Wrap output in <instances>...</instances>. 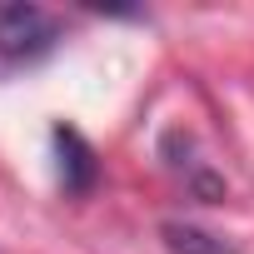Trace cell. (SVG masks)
I'll return each mask as SVG.
<instances>
[{
    "instance_id": "cell-1",
    "label": "cell",
    "mask_w": 254,
    "mask_h": 254,
    "mask_svg": "<svg viewBox=\"0 0 254 254\" xmlns=\"http://www.w3.org/2000/svg\"><path fill=\"white\" fill-rule=\"evenodd\" d=\"M55 35H60V25L35 5H5L0 10V55L5 60H35L55 45Z\"/></svg>"
},
{
    "instance_id": "cell-3",
    "label": "cell",
    "mask_w": 254,
    "mask_h": 254,
    "mask_svg": "<svg viewBox=\"0 0 254 254\" xmlns=\"http://www.w3.org/2000/svg\"><path fill=\"white\" fill-rule=\"evenodd\" d=\"M165 244H170L175 254H234L219 234H204V229H194V224H165Z\"/></svg>"
},
{
    "instance_id": "cell-2",
    "label": "cell",
    "mask_w": 254,
    "mask_h": 254,
    "mask_svg": "<svg viewBox=\"0 0 254 254\" xmlns=\"http://www.w3.org/2000/svg\"><path fill=\"white\" fill-rule=\"evenodd\" d=\"M55 170H60L65 194H90L95 180H100L95 150H90V140L75 130V125H55Z\"/></svg>"
}]
</instances>
